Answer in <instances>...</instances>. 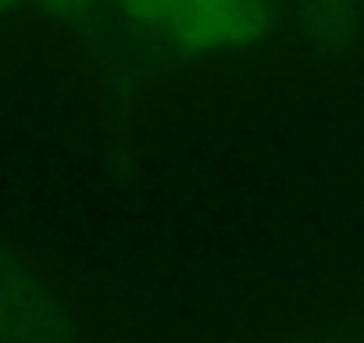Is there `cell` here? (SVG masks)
<instances>
[{
  "label": "cell",
  "instance_id": "6da1fadb",
  "mask_svg": "<svg viewBox=\"0 0 364 343\" xmlns=\"http://www.w3.org/2000/svg\"><path fill=\"white\" fill-rule=\"evenodd\" d=\"M272 22V0H171L154 40L190 58L236 54L261 43Z\"/></svg>",
  "mask_w": 364,
  "mask_h": 343
},
{
  "label": "cell",
  "instance_id": "7a4b0ae2",
  "mask_svg": "<svg viewBox=\"0 0 364 343\" xmlns=\"http://www.w3.org/2000/svg\"><path fill=\"white\" fill-rule=\"evenodd\" d=\"M0 343H75L54 290L8 247H0Z\"/></svg>",
  "mask_w": 364,
  "mask_h": 343
},
{
  "label": "cell",
  "instance_id": "3957f363",
  "mask_svg": "<svg viewBox=\"0 0 364 343\" xmlns=\"http://www.w3.org/2000/svg\"><path fill=\"white\" fill-rule=\"evenodd\" d=\"M29 4H36L47 19H54V22L68 26V29L90 33V29L100 26L111 0H29Z\"/></svg>",
  "mask_w": 364,
  "mask_h": 343
},
{
  "label": "cell",
  "instance_id": "277c9868",
  "mask_svg": "<svg viewBox=\"0 0 364 343\" xmlns=\"http://www.w3.org/2000/svg\"><path fill=\"white\" fill-rule=\"evenodd\" d=\"M22 4H29V0H0V19L11 15V11H15V8H22Z\"/></svg>",
  "mask_w": 364,
  "mask_h": 343
},
{
  "label": "cell",
  "instance_id": "5b68a950",
  "mask_svg": "<svg viewBox=\"0 0 364 343\" xmlns=\"http://www.w3.org/2000/svg\"><path fill=\"white\" fill-rule=\"evenodd\" d=\"M353 4H357V8H360V11H364V0H353Z\"/></svg>",
  "mask_w": 364,
  "mask_h": 343
}]
</instances>
